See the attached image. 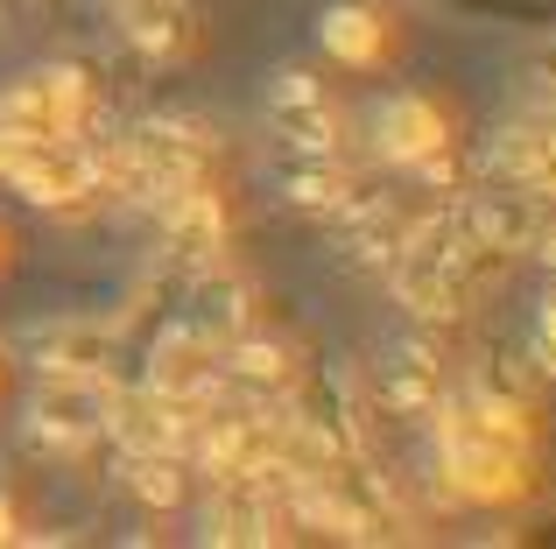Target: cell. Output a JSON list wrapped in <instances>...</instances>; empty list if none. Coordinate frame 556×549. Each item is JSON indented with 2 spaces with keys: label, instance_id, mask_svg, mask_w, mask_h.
I'll return each mask as SVG.
<instances>
[{
  "label": "cell",
  "instance_id": "cell-1",
  "mask_svg": "<svg viewBox=\"0 0 556 549\" xmlns=\"http://www.w3.org/2000/svg\"><path fill=\"white\" fill-rule=\"evenodd\" d=\"M437 437H444V472L465 500H521L535 486V430L521 401H451L437 416Z\"/></svg>",
  "mask_w": 556,
  "mask_h": 549
},
{
  "label": "cell",
  "instance_id": "cell-2",
  "mask_svg": "<svg viewBox=\"0 0 556 549\" xmlns=\"http://www.w3.org/2000/svg\"><path fill=\"white\" fill-rule=\"evenodd\" d=\"M0 177L36 205H78V197L99 191L106 163L78 135H28V141H0Z\"/></svg>",
  "mask_w": 556,
  "mask_h": 549
},
{
  "label": "cell",
  "instance_id": "cell-3",
  "mask_svg": "<svg viewBox=\"0 0 556 549\" xmlns=\"http://www.w3.org/2000/svg\"><path fill=\"white\" fill-rule=\"evenodd\" d=\"M85 113V85L78 71H28L8 99H0V141H28V135H78Z\"/></svg>",
  "mask_w": 556,
  "mask_h": 549
},
{
  "label": "cell",
  "instance_id": "cell-4",
  "mask_svg": "<svg viewBox=\"0 0 556 549\" xmlns=\"http://www.w3.org/2000/svg\"><path fill=\"white\" fill-rule=\"evenodd\" d=\"M486 155L501 163V177L515 183V191H529V197L549 191L556 197V99L535 106V113H521V120H507Z\"/></svg>",
  "mask_w": 556,
  "mask_h": 549
},
{
  "label": "cell",
  "instance_id": "cell-5",
  "mask_svg": "<svg viewBox=\"0 0 556 549\" xmlns=\"http://www.w3.org/2000/svg\"><path fill=\"white\" fill-rule=\"evenodd\" d=\"M113 416V395L99 373H50L36 395V437L50 444H85Z\"/></svg>",
  "mask_w": 556,
  "mask_h": 549
},
{
  "label": "cell",
  "instance_id": "cell-6",
  "mask_svg": "<svg viewBox=\"0 0 556 549\" xmlns=\"http://www.w3.org/2000/svg\"><path fill=\"white\" fill-rule=\"evenodd\" d=\"M268 120L282 127L303 155H331V127H339V113H331V99H325V85H317V78L282 71L275 92H268Z\"/></svg>",
  "mask_w": 556,
  "mask_h": 549
},
{
  "label": "cell",
  "instance_id": "cell-7",
  "mask_svg": "<svg viewBox=\"0 0 556 549\" xmlns=\"http://www.w3.org/2000/svg\"><path fill=\"white\" fill-rule=\"evenodd\" d=\"M380 155H388V163H408V169H437V155H444V113L416 92L388 99V106H380Z\"/></svg>",
  "mask_w": 556,
  "mask_h": 549
},
{
  "label": "cell",
  "instance_id": "cell-8",
  "mask_svg": "<svg viewBox=\"0 0 556 549\" xmlns=\"http://www.w3.org/2000/svg\"><path fill=\"white\" fill-rule=\"evenodd\" d=\"M113 437L127 444L135 458H177V444H184V430H190V416H184V401H169V395H135V401H113Z\"/></svg>",
  "mask_w": 556,
  "mask_h": 549
},
{
  "label": "cell",
  "instance_id": "cell-9",
  "mask_svg": "<svg viewBox=\"0 0 556 549\" xmlns=\"http://www.w3.org/2000/svg\"><path fill=\"white\" fill-rule=\"evenodd\" d=\"M212 381H218V353L198 339V331H177V339H163V353H155V395H169V401H204L212 395Z\"/></svg>",
  "mask_w": 556,
  "mask_h": 549
},
{
  "label": "cell",
  "instance_id": "cell-10",
  "mask_svg": "<svg viewBox=\"0 0 556 549\" xmlns=\"http://www.w3.org/2000/svg\"><path fill=\"white\" fill-rule=\"evenodd\" d=\"M121 22H127V36H135L149 56H184L190 36H198L184 0H121Z\"/></svg>",
  "mask_w": 556,
  "mask_h": 549
},
{
  "label": "cell",
  "instance_id": "cell-11",
  "mask_svg": "<svg viewBox=\"0 0 556 549\" xmlns=\"http://www.w3.org/2000/svg\"><path fill=\"white\" fill-rule=\"evenodd\" d=\"M317 36H325V50L345 56V64H374V56L388 50V22H380L374 8H331L325 22H317Z\"/></svg>",
  "mask_w": 556,
  "mask_h": 549
},
{
  "label": "cell",
  "instance_id": "cell-12",
  "mask_svg": "<svg viewBox=\"0 0 556 549\" xmlns=\"http://www.w3.org/2000/svg\"><path fill=\"white\" fill-rule=\"evenodd\" d=\"M135 486H141V500L169 508L177 500V458H135Z\"/></svg>",
  "mask_w": 556,
  "mask_h": 549
},
{
  "label": "cell",
  "instance_id": "cell-13",
  "mask_svg": "<svg viewBox=\"0 0 556 549\" xmlns=\"http://www.w3.org/2000/svg\"><path fill=\"white\" fill-rule=\"evenodd\" d=\"M535 339H543V359L556 367V303H543V324H535Z\"/></svg>",
  "mask_w": 556,
  "mask_h": 549
},
{
  "label": "cell",
  "instance_id": "cell-14",
  "mask_svg": "<svg viewBox=\"0 0 556 549\" xmlns=\"http://www.w3.org/2000/svg\"><path fill=\"white\" fill-rule=\"evenodd\" d=\"M0 542H14V514H8V500H0Z\"/></svg>",
  "mask_w": 556,
  "mask_h": 549
},
{
  "label": "cell",
  "instance_id": "cell-15",
  "mask_svg": "<svg viewBox=\"0 0 556 549\" xmlns=\"http://www.w3.org/2000/svg\"><path fill=\"white\" fill-rule=\"evenodd\" d=\"M543 254H549V268H556V233H549V240H543Z\"/></svg>",
  "mask_w": 556,
  "mask_h": 549
}]
</instances>
